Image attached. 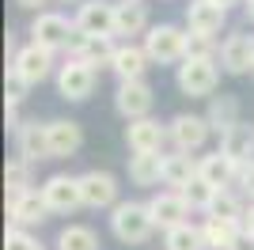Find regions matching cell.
I'll return each mask as SVG.
<instances>
[{
    "instance_id": "603a6c76",
    "label": "cell",
    "mask_w": 254,
    "mask_h": 250,
    "mask_svg": "<svg viewBox=\"0 0 254 250\" xmlns=\"http://www.w3.org/2000/svg\"><path fill=\"white\" fill-rule=\"evenodd\" d=\"M148 53L137 50V46H122V50L114 53V61H110V68H114L122 80H144V68H148Z\"/></svg>"
},
{
    "instance_id": "b9f144b4",
    "label": "cell",
    "mask_w": 254,
    "mask_h": 250,
    "mask_svg": "<svg viewBox=\"0 0 254 250\" xmlns=\"http://www.w3.org/2000/svg\"><path fill=\"white\" fill-rule=\"evenodd\" d=\"M61 4H76V0H61Z\"/></svg>"
},
{
    "instance_id": "60d3db41",
    "label": "cell",
    "mask_w": 254,
    "mask_h": 250,
    "mask_svg": "<svg viewBox=\"0 0 254 250\" xmlns=\"http://www.w3.org/2000/svg\"><path fill=\"white\" fill-rule=\"evenodd\" d=\"M216 4H220V8H232V4H239V0H216Z\"/></svg>"
},
{
    "instance_id": "6da1fadb",
    "label": "cell",
    "mask_w": 254,
    "mask_h": 250,
    "mask_svg": "<svg viewBox=\"0 0 254 250\" xmlns=\"http://www.w3.org/2000/svg\"><path fill=\"white\" fill-rule=\"evenodd\" d=\"M156 220H152L148 205H137V201H122L114 205V216H110V231H114L118 243L126 247H137V243H148Z\"/></svg>"
},
{
    "instance_id": "7402d4cb",
    "label": "cell",
    "mask_w": 254,
    "mask_h": 250,
    "mask_svg": "<svg viewBox=\"0 0 254 250\" xmlns=\"http://www.w3.org/2000/svg\"><path fill=\"white\" fill-rule=\"evenodd\" d=\"M129 178L137 186H156L163 178V156L159 152H133L129 156Z\"/></svg>"
},
{
    "instance_id": "f35d334b",
    "label": "cell",
    "mask_w": 254,
    "mask_h": 250,
    "mask_svg": "<svg viewBox=\"0 0 254 250\" xmlns=\"http://www.w3.org/2000/svg\"><path fill=\"white\" fill-rule=\"evenodd\" d=\"M23 8H38V4H46V0H19Z\"/></svg>"
},
{
    "instance_id": "f546056e",
    "label": "cell",
    "mask_w": 254,
    "mask_h": 250,
    "mask_svg": "<svg viewBox=\"0 0 254 250\" xmlns=\"http://www.w3.org/2000/svg\"><path fill=\"white\" fill-rule=\"evenodd\" d=\"M205 212H209L212 220H239V216H243V208H239V201H235L232 193H228V189H216Z\"/></svg>"
},
{
    "instance_id": "8992f818",
    "label": "cell",
    "mask_w": 254,
    "mask_h": 250,
    "mask_svg": "<svg viewBox=\"0 0 254 250\" xmlns=\"http://www.w3.org/2000/svg\"><path fill=\"white\" fill-rule=\"evenodd\" d=\"M42 197L50 205V212H76L84 205V189H80V178L68 175H50L42 186Z\"/></svg>"
},
{
    "instance_id": "277c9868",
    "label": "cell",
    "mask_w": 254,
    "mask_h": 250,
    "mask_svg": "<svg viewBox=\"0 0 254 250\" xmlns=\"http://www.w3.org/2000/svg\"><path fill=\"white\" fill-rule=\"evenodd\" d=\"M179 91L190 95V99H201V95H212L216 87V64L212 61H197V57H186L179 64Z\"/></svg>"
},
{
    "instance_id": "9a60e30c",
    "label": "cell",
    "mask_w": 254,
    "mask_h": 250,
    "mask_svg": "<svg viewBox=\"0 0 254 250\" xmlns=\"http://www.w3.org/2000/svg\"><path fill=\"white\" fill-rule=\"evenodd\" d=\"M50 129V152L53 159H68L80 152V144H84V133H80V125L68 122V118H57V122L46 125Z\"/></svg>"
},
{
    "instance_id": "7c38bea8",
    "label": "cell",
    "mask_w": 254,
    "mask_h": 250,
    "mask_svg": "<svg viewBox=\"0 0 254 250\" xmlns=\"http://www.w3.org/2000/svg\"><path fill=\"white\" fill-rule=\"evenodd\" d=\"M148 212H152V220H156V228H179V224H186L190 205H186V197L175 189V193H156V197L148 201Z\"/></svg>"
},
{
    "instance_id": "8d00e7d4",
    "label": "cell",
    "mask_w": 254,
    "mask_h": 250,
    "mask_svg": "<svg viewBox=\"0 0 254 250\" xmlns=\"http://www.w3.org/2000/svg\"><path fill=\"white\" fill-rule=\"evenodd\" d=\"M232 250H254V235H251V231H243V235L235 239V247H232Z\"/></svg>"
},
{
    "instance_id": "44dd1931",
    "label": "cell",
    "mask_w": 254,
    "mask_h": 250,
    "mask_svg": "<svg viewBox=\"0 0 254 250\" xmlns=\"http://www.w3.org/2000/svg\"><path fill=\"white\" fill-rule=\"evenodd\" d=\"M19 156L31 159V163H38V159H53L50 152V129L38 122H27L19 129Z\"/></svg>"
},
{
    "instance_id": "8fae6325",
    "label": "cell",
    "mask_w": 254,
    "mask_h": 250,
    "mask_svg": "<svg viewBox=\"0 0 254 250\" xmlns=\"http://www.w3.org/2000/svg\"><path fill=\"white\" fill-rule=\"evenodd\" d=\"M118 110H122L129 122L148 118V110H152V87L144 80H122V87H118Z\"/></svg>"
},
{
    "instance_id": "d590c367",
    "label": "cell",
    "mask_w": 254,
    "mask_h": 250,
    "mask_svg": "<svg viewBox=\"0 0 254 250\" xmlns=\"http://www.w3.org/2000/svg\"><path fill=\"white\" fill-rule=\"evenodd\" d=\"M239 182H243V189L254 197V159H251V163H243V175H239Z\"/></svg>"
},
{
    "instance_id": "836d02e7",
    "label": "cell",
    "mask_w": 254,
    "mask_h": 250,
    "mask_svg": "<svg viewBox=\"0 0 254 250\" xmlns=\"http://www.w3.org/2000/svg\"><path fill=\"white\" fill-rule=\"evenodd\" d=\"M4 250H42V243L34 239V235H27L23 228H8V235H4Z\"/></svg>"
},
{
    "instance_id": "ba28073f",
    "label": "cell",
    "mask_w": 254,
    "mask_h": 250,
    "mask_svg": "<svg viewBox=\"0 0 254 250\" xmlns=\"http://www.w3.org/2000/svg\"><path fill=\"white\" fill-rule=\"evenodd\" d=\"M209 118H197V114H179L175 122L167 125L171 140L179 144V152H197V148L209 140Z\"/></svg>"
},
{
    "instance_id": "5b68a950",
    "label": "cell",
    "mask_w": 254,
    "mask_h": 250,
    "mask_svg": "<svg viewBox=\"0 0 254 250\" xmlns=\"http://www.w3.org/2000/svg\"><path fill=\"white\" fill-rule=\"evenodd\" d=\"M91 87H95V64L80 61V57H72L68 64H61V72H57V91H61V99L80 103V99L91 95Z\"/></svg>"
},
{
    "instance_id": "30bf717a",
    "label": "cell",
    "mask_w": 254,
    "mask_h": 250,
    "mask_svg": "<svg viewBox=\"0 0 254 250\" xmlns=\"http://www.w3.org/2000/svg\"><path fill=\"white\" fill-rule=\"evenodd\" d=\"M50 64H53V53L46 50V46H38V42H31V46H23V50L15 53L11 68H15L27 83H38V80L50 76Z\"/></svg>"
},
{
    "instance_id": "5bb4252c",
    "label": "cell",
    "mask_w": 254,
    "mask_h": 250,
    "mask_svg": "<svg viewBox=\"0 0 254 250\" xmlns=\"http://www.w3.org/2000/svg\"><path fill=\"white\" fill-rule=\"evenodd\" d=\"M80 189H84V205L106 208V205H114V197H118V178L106 175V171H87L80 178Z\"/></svg>"
},
{
    "instance_id": "cb8c5ba5",
    "label": "cell",
    "mask_w": 254,
    "mask_h": 250,
    "mask_svg": "<svg viewBox=\"0 0 254 250\" xmlns=\"http://www.w3.org/2000/svg\"><path fill=\"white\" fill-rule=\"evenodd\" d=\"M197 178V163L190 159V152H175V156H163V182L175 189L190 186Z\"/></svg>"
},
{
    "instance_id": "83f0119b",
    "label": "cell",
    "mask_w": 254,
    "mask_h": 250,
    "mask_svg": "<svg viewBox=\"0 0 254 250\" xmlns=\"http://www.w3.org/2000/svg\"><path fill=\"white\" fill-rule=\"evenodd\" d=\"M57 247L61 250H99V239H95V231L84 228V224H68V228L61 231Z\"/></svg>"
},
{
    "instance_id": "4dcf8cb0",
    "label": "cell",
    "mask_w": 254,
    "mask_h": 250,
    "mask_svg": "<svg viewBox=\"0 0 254 250\" xmlns=\"http://www.w3.org/2000/svg\"><path fill=\"white\" fill-rule=\"evenodd\" d=\"M179 193L186 197V205H190V208H209V201H212V193H216V186H209V182L197 175L190 186H182Z\"/></svg>"
},
{
    "instance_id": "e0dca14e",
    "label": "cell",
    "mask_w": 254,
    "mask_h": 250,
    "mask_svg": "<svg viewBox=\"0 0 254 250\" xmlns=\"http://www.w3.org/2000/svg\"><path fill=\"white\" fill-rule=\"evenodd\" d=\"M114 34H80L76 31V38H72V50H76V57L80 61H87V64H110L114 61Z\"/></svg>"
},
{
    "instance_id": "74e56055",
    "label": "cell",
    "mask_w": 254,
    "mask_h": 250,
    "mask_svg": "<svg viewBox=\"0 0 254 250\" xmlns=\"http://www.w3.org/2000/svg\"><path fill=\"white\" fill-rule=\"evenodd\" d=\"M243 231H251V235H254V205L243 212Z\"/></svg>"
},
{
    "instance_id": "e575fe53",
    "label": "cell",
    "mask_w": 254,
    "mask_h": 250,
    "mask_svg": "<svg viewBox=\"0 0 254 250\" xmlns=\"http://www.w3.org/2000/svg\"><path fill=\"white\" fill-rule=\"evenodd\" d=\"M27 87H31V83L23 80L15 68H8V103H23V99H27Z\"/></svg>"
},
{
    "instance_id": "9c48e42d",
    "label": "cell",
    "mask_w": 254,
    "mask_h": 250,
    "mask_svg": "<svg viewBox=\"0 0 254 250\" xmlns=\"http://www.w3.org/2000/svg\"><path fill=\"white\" fill-rule=\"evenodd\" d=\"M50 205L38 189H27V193H15L8 197V216H11V228H31V224H42Z\"/></svg>"
},
{
    "instance_id": "d6a6232c",
    "label": "cell",
    "mask_w": 254,
    "mask_h": 250,
    "mask_svg": "<svg viewBox=\"0 0 254 250\" xmlns=\"http://www.w3.org/2000/svg\"><path fill=\"white\" fill-rule=\"evenodd\" d=\"M212 53H216V46H212V34H197V31L186 34V57H197V61H212Z\"/></svg>"
},
{
    "instance_id": "ac0fdd59",
    "label": "cell",
    "mask_w": 254,
    "mask_h": 250,
    "mask_svg": "<svg viewBox=\"0 0 254 250\" xmlns=\"http://www.w3.org/2000/svg\"><path fill=\"white\" fill-rule=\"evenodd\" d=\"M224 19H228V8H220L216 0H193L186 8V23L197 34H216L224 27Z\"/></svg>"
},
{
    "instance_id": "2e32d148",
    "label": "cell",
    "mask_w": 254,
    "mask_h": 250,
    "mask_svg": "<svg viewBox=\"0 0 254 250\" xmlns=\"http://www.w3.org/2000/svg\"><path fill=\"white\" fill-rule=\"evenodd\" d=\"M167 136L171 133L159 122H152V118H137V122H129V129H126V140H129L133 152H159Z\"/></svg>"
},
{
    "instance_id": "d4e9b609",
    "label": "cell",
    "mask_w": 254,
    "mask_h": 250,
    "mask_svg": "<svg viewBox=\"0 0 254 250\" xmlns=\"http://www.w3.org/2000/svg\"><path fill=\"white\" fill-rule=\"evenodd\" d=\"M144 27H148V11H144V4H140V0H126V4H118L114 34H126V38H133V34H140Z\"/></svg>"
},
{
    "instance_id": "52a82bcc",
    "label": "cell",
    "mask_w": 254,
    "mask_h": 250,
    "mask_svg": "<svg viewBox=\"0 0 254 250\" xmlns=\"http://www.w3.org/2000/svg\"><path fill=\"white\" fill-rule=\"evenodd\" d=\"M114 15L118 4L110 0H84L76 11V31L80 34H114Z\"/></svg>"
},
{
    "instance_id": "7a4b0ae2",
    "label": "cell",
    "mask_w": 254,
    "mask_h": 250,
    "mask_svg": "<svg viewBox=\"0 0 254 250\" xmlns=\"http://www.w3.org/2000/svg\"><path fill=\"white\" fill-rule=\"evenodd\" d=\"M31 38L38 42V46H46L50 53L57 50H68L76 38V23H68L64 15H57V11H38L31 23Z\"/></svg>"
},
{
    "instance_id": "ffe728a7",
    "label": "cell",
    "mask_w": 254,
    "mask_h": 250,
    "mask_svg": "<svg viewBox=\"0 0 254 250\" xmlns=\"http://www.w3.org/2000/svg\"><path fill=\"white\" fill-rule=\"evenodd\" d=\"M197 175H201L209 186L224 189L228 182H232V178L243 175V163H235V159H228L224 152H216V156H205L201 163H197Z\"/></svg>"
},
{
    "instance_id": "d6986e66",
    "label": "cell",
    "mask_w": 254,
    "mask_h": 250,
    "mask_svg": "<svg viewBox=\"0 0 254 250\" xmlns=\"http://www.w3.org/2000/svg\"><path fill=\"white\" fill-rule=\"evenodd\" d=\"M220 152L235 163H251L254 156V129L247 122H235L232 129H224L220 133Z\"/></svg>"
},
{
    "instance_id": "1f68e13d",
    "label": "cell",
    "mask_w": 254,
    "mask_h": 250,
    "mask_svg": "<svg viewBox=\"0 0 254 250\" xmlns=\"http://www.w3.org/2000/svg\"><path fill=\"white\" fill-rule=\"evenodd\" d=\"M209 125L212 129H232L235 125V99H216L212 103V110H209Z\"/></svg>"
},
{
    "instance_id": "4316f807",
    "label": "cell",
    "mask_w": 254,
    "mask_h": 250,
    "mask_svg": "<svg viewBox=\"0 0 254 250\" xmlns=\"http://www.w3.org/2000/svg\"><path fill=\"white\" fill-rule=\"evenodd\" d=\"M167 250H209V247H205L201 228L179 224V228H167Z\"/></svg>"
},
{
    "instance_id": "4fadbf2b",
    "label": "cell",
    "mask_w": 254,
    "mask_h": 250,
    "mask_svg": "<svg viewBox=\"0 0 254 250\" xmlns=\"http://www.w3.org/2000/svg\"><path fill=\"white\" fill-rule=\"evenodd\" d=\"M220 64L235 76L254 68V34H228V42L220 46Z\"/></svg>"
},
{
    "instance_id": "7bdbcfd3",
    "label": "cell",
    "mask_w": 254,
    "mask_h": 250,
    "mask_svg": "<svg viewBox=\"0 0 254 250\" xmlns=\"http://www.w3.org/2000/svg\"><path fill=\"white\" fill-rule=\"evenodd\" d=\"M251 72H254V68H251Z\"/></svg>"
},
{
    "instance_id": "3957f363",
    "label": "cell",
    "mask_w": 254,
    "mask_h": 250,
    "mask_svg": "<svg viewBox=\"0 0 254 250\" xmlns=\"http://www.w3.org/2000/svg\"><path fill=\"white\" fill-rule=\"evenodd\" d=\"M144 53H148L156 64L186 61V34H182L179 27H171V23H163V27H152V31L144 34Z\"/></svg>"
},
{
    "instance_id": "f1b7e54d",
    "label": "cell",
    "mask_w": 254,
    "mask_h": 250,
    "mask_svg": "<svg viewBox=\"0 0 254 250\" xmlns=\"http://www.w3.org/2000/svg\"><path fill=\"white\" fill-rule=\"evenodd\" d=\"M4 182H8V197H15V193H27V186H31V159H8V171H4Z\"/></svg>"
},
{
    "instance_id": "ab89813d",
    "label": "cell",
    "mask_w": 254,
    "mask_h": 250,
    "mask_svg": "<svg viewBox=\"0 0 254 250\" xmlns=\"http://www.w3.org/2000/svg\"><path fill=\"white\" fill-rule=\"evenodd\" d=\"M243 8H247V15H251V23H254V0H247Z\"/></svg>"
},
{
    "instance_id": "484cf974",
    "label": "cell",
    "mask_w": 254,
    "mask_h": 250,
    "mask_svg": "<svg viewBox=\"0 0 254 250\" xmlns=\"http://www.w3.org/2000/svg\"><path fill=\"white\" fill-rule=\"evenodd\" d=\"M201 235H205V247L209 250H232L235 239H239V220H212L209 216Z\"/></svg>"
}]
</instances>
